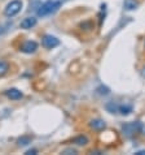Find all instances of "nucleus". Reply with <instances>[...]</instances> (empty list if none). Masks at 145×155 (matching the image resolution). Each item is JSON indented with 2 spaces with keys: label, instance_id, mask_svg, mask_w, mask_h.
<instances>
[{
  "label": "nucleus",
  "instance_id": "f03ea898",
  "mask_svg": "<svg viewBox=\"0 0 145 155\" xmlns=\"http://www.w3.org/2000/svg\"><path fill=\"white\" fill-rule=\"evenodd\" d=\"M21 9H22V2L21 0H13V2L8 3L5 9H4V15L7 17H14L16 15H18Z\"/></svg>",
  "mask_w": 145,
  "mask_h": 155
},
{
  "label": "nucleus",
  "instance_id": "1a4fd4ad",
  "mask_svg": "<svg viewBox=\"0 0 145 155\" xmlns=\"http://www.w3.org/2000/svg\"><path fill=\"white\" fill-rule=\"evenodd\" d=\"M137 7H139L137 0H125V2H123V8H125L126 11H134Z\"/></svg>",
  "mask_w": 145,
  "mask_h": 155
},
{
  "label": "nucleus",
  "instance_id": "a211bd4d",
  "mask_svg": "<svg viewBox=\"0 0 145 155\" xmlns=\"http://www.w3.org/2000/svg\"><path fill=\"white\" fill-rule=\"evenodd\" d=\"M5 33V29H4L3 26H0V35H2V34H4Z\"/></svg>",
  "mask_w": 145,
  "mask_h": 155
},
{
  "label": "nucleus",
  "instance_id": "6ab92c4d",
  "mask_svg": "<svg viewBox=\"0 0 145 155\" xmlns=\"http://www.w3.org/2000/svg\"><path fill=\"white\" fill-rule=\"evenodd\" d=\"M136 155H145V151H137Z\"/></svg>",
  "mask_w": 145,
  "mask_h": 155
},
{
  "label": "nucleus",
  "instance_id": "39448f33",
  "mask_svg": "<svg viewBox=\"0 0 145 155\" xmlns=\"http://www.w3.org/2000/svg\"><path fill=\"white\" fill-rule=\"evenodd\" d=\"M38 50V43L34 41H26L21 46V51L23 54H34Z\"/></svg>",
  "mask_w": 145,
  "mask_h": 155
},
{
  "label": "nucleus",
  "instance_id": "f257e3e1",
  "mask_svg": "<svg viewBox=\"0 0 145 155\" xmlns=\"http://www.w3.org/2000/svg\"><path fill=\"white\" fill-rule=\"evenodd\" d=\"M61 2L60 0H48L44 4H42L39 7V9L36 11V15L39 17H45L48 15L54 13L56 11H58V8L61 7Z\"/></svg>",
  "mask_w": 145,
  "mask_h": 155
},
{
  "label": "nucleus",
  "instance_id": "aec40b11",
  "mask_svg": "<svg viewBox=\"0 0 145 155\" xmlns=\"http://www.w3.org/2000/svg\"><path fill=\"white\" fill-rule=\"evenodd\" d=\"M141 74L145 77V68H143V71H141Z\"/></svg>",
  "mask_w": 145,
  "mask_h": 155
},
{
  "label": "nucleus",
  "instance_id": "4468645a",
  "mask_svg": "<svg viewBox=\"0 0 145 155\" xmlns=\"http://www.w3.org/2000/svg\"><path fill=\"white\" fill-rule=\"evenodd\" d=\"M30 142H31L30 137H21V138L18 140V145L20 146H26V145L30 143Z\"/></svg>",
  "mask_w": 145,
  "mask_h": 155
},
{
  "label": "nucleus",
  "instance_id": "9d476101",
  "mask_svg": "<svg viewBox=\"0 0 145 155\" xmlns=\"http://www.w3.org/2000/svg\"><path fill=\"white\" fill-rule=\"evenodd\" d=\"M72 142H74L75 145H78V146H84V145L88 143V138H87L86 136L80 134V136H78V137H75V138L72 140Z\"/></svg>",
  "mask_w": 145,
  "mask_h": 155
},
{
  "label": "nucleus",
  "instance_id": "2eb2a0df",
  "mask_svg": "<svg viewBox=\"0 0 145 155\" xmlns=\"http://www.w3.org/2000/svg\"><path fill=\"white\" fill-rule=\"evenodd\" d=\"M38 151H36V150L35 149H32V150H29V151H26V154L27 155H31V154H36Z\"/></svg>",
  "mask_w": 145,
  "mask_h": 155
},
{
  "label": "nucleus",
  "instance_id": "9b49d317",
  "mask_svg": "<svg viewBox=\"0 0 145 155\" xmlns=\"http://www.w3.org/2000/svg\"><path fill=\"white\" fill-rule=\"evenodd\" d=\"M9 71V64L4 60H0V77H3L4 74H7Z\"/></svg>",
  "mask_w": 145,
  "mask_h": 155
},
{
  "label": "nucleus",
  "instance_id": "20e7f679",
  "mask_svg": "<svg viewBox=\"0 0 145 155\" xmlns=\"http://www.w3.org/2000/svg\"><path fill=\"white\" fill-rule=\"evenodd\" d=\"M42 45H43L45 48L52 50V48H54V47H57L60 45V41L56 37L51 35V34H47V35L43 37V39H42Z\"/></svg>",
  "mask_w": 145,
  "mask_h": 155
},
{
  "label": "nucleus",
  "instance_id": "423d86ee",
  "mask_svg": "<svg viewBox=\"0 0 145 155\" xmlns=\"http://www.w3.org/2000/svg\"><path fill=\"white\" fill-rule=\"evenodd\" d=\"M106 127V124L104 120H101V119H93L89 121V128L93 129V130H96V132H101V130H104Z\"/></svg>",
  "mask_w": 145,
  "mask_h": 155
},
{
  "label": "nucleus",
  "instance_id": "7ed1b4c3",
  "mask_svg": "<svg viewBox=\"0 0 145 155\" xmlns=\"http://www.w3.org/2000/svg\"><path fill=\"white\" fill-rule=\"evenodd\" d=\"M140 129H141V123L134 121V123L125 124V125L122 127V132H123V134H125L126 137H131V136L136 134V133H139Z\"/></svg>",
  "mask_w": 145,
  "mask_h": 155
},
{
  "label": "nucleus",
  "instance_id": "f3484780",
  "mask_svg": "<svg viewBox=\"0 0 145 155\" xmlns=\"http://www.w3.org/2000/svg\"><path fill=\"white\" fill-rule=\"evenodd\" d=\"M140 132H141L143 134H145V124H141V129H140Z\"/></svg>",
  "mask_w": 145,
  "mask_h": 155
},
{
  "label": "nucleus",
  "instance_id": "f8f14e48",
  "mask_svg": "<svg viewBox=\"0 0 145 155\" xmlns=\"http://www.w3.org/2000/svg\"><path fill=\"white\" fill-rule=\"evenodd\" d=\"M106 110L112 114H116V112H119V104H117L116 102H109L106 104Z\"/></svg>",
  "mask_w": 145,
  "mask_h": 155
},
{
  "label": "nucleus",
  "instance_id": "0eeeda50",
  "mask_svg": "<svg viewBox=\"0 0 145 155\" xmlns=\"http://www.w3.org/2000/svg\"><path fill=\"white\" fill-rule=\"evenodd\" d=\"M38 24V20L35 18V17H26V18H23L22 21H21V24H20V26L21 29H31L34 28L35 25Z\"/></svg>",
  "mask_w": 145,
  "mask_h": 155
},
{
  "label": "nucleus",
  "instance_id": "6e6552de",
  "mask_svg": "<svg viewBox=\"0 0 145 155\" xmlns=\"http://www.w3.org/2000/svg\"><path fill=\"white\" fill-rule=\"evenodd\" d=\"M5 95L12 101H18V99L22 98V93L18 89H8L5 91Z\"/></svg>",
  "mask_w": 145,
  "mask_h": 155
},
{
  "label": "nucleus",
  "instance_id": "dca6fc26",
  "mask_svg": "<svg viewBox=\"0 0 145 155\" xmlns=\"http://www.w3.org/2000/svg\"><path fill=\"white\" fill-rule=\"evenodd\" d=\"M67 153H72V154H75V150L69 149V150H65V151H63V154H67Z\"/></svg>",
  "mask_w": 145,
  "mask_h": 155
},
{
  "label": "nucleus",
  "instance_id": "ddd939ff",
  "mask_svg": "<svg viewBox=\"0 0 145 155\" xmlns=\"http://www.w3.org/2000/svg\"><path fill=\"white\" fill-rule=\"evenodd\" d=\"M119 112L122 115H128L130 112H132V106L131 104H122L119 106Z\"/></svg>",
  "mask_w": 145,
  "mask_h": 155
}]
</instances>
